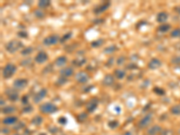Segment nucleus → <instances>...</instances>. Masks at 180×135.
<instances>
[{"instance_id": "f257e3e1", "label": "nucleus", "mask_w": 180, "mask_h": 135, "mask_svg": "<svg viewBox=\"0 0 180 135\" xmlns=\"http://www.w3.org/2000/svg\"><path fill=\"white\" fill-rule=\"evenodd\" d=\"M16 69H17V68H16L15 64L8 63L2 69V76H3V78H7V79L12 78L13 76L15 75V72H16Z\"/></svg>"}, {"instance_id": "f03ea898", "label": "nucleus", "mask_w": 180, "mask_h": 135, "mask_svg": "<svg viewBox=\"0 0 180 135\" xmlns=\"http://www.w3.org/2000/svg\"><path fill=\"white\" fill-rule=\"evenodd\" d=\"M22 47V42L17 40H12L6 44V50L9 53H15Z\"/></svg>"}, {"instance_id": "7ed1b4c3", "label": "nucleus", "mask_w": 180, "mask_h": 135, "mask_svg": "<svg viewBox=\"0 0 180 135\" xmlns=\"http://www.w3.org/2000/svg\"><path fill=\"white\" fill-rule=\"evenodd\" d=\"M39 109H40L41 112L42 113H45V114H50V113H53V112L58 111V107L54 104L50 103V102H47V103L41 105Z\"/></svg>"}, {"instance_id": "20e7f679", "label": "nucleus", "mask_w": 180, "mask_h": 135, "mask_svg": "<svg viewBox=\"0 0 180 135\" xmlns=\"http://www.w3.org/2000/svg\"><path fill=\"white\" fill-rule=\"evenodd\" d=\"M5 94H6V96L8 97V98L10 101L15 102V101H17L19 99V93L14 88H7L6 91H5Z\"/></svg>"}, {"instance_id": "39448f33", "label": "nucleus", "mask_w": 180, "mask_h": 135, "mask_svg": "<svg viewBox=\"0 0 180 135\" xmlns=\"http://www.w3.org/2000/svg\"><path fill=\"white\" fill-rule=\"evenodd\" d=\"M60 41L59 35L57 34H52V35H49L47 37H45L42 41L43 44L45 46H52V45L57 44Z\"/></svg>"}, {"instance_id": "423d86ee", "label": "nucleus", "mask_w": 180, "mask_h": 135, "mask_svg": "<svg viewBox=\"0 0 180 135\" xmlns=\"http://www.w3.org/2000/svg\"><path fill=\"white\" fill-rule=\"evenodd\" d=\"M27 86H28V80L26 78H17L13 83L14 88H15L17 91L23 90Z\"/></svg>"}, {"instance_id": "0eeeda50", "label": "nucleus", "mask_w": 180, "mask_h": 135, "mask_svg": "<svg viewBox=\"0 0 180 135\" xmlns=\"http://www.w3.org/2000/svg\"><path fill=\"white\" fill-rule=\"evenodd\" d=\"M152 118H153V114H152V113H148V114H146L142 119L139 122V123H138V127L140 128V129H144V128L148 127V126L150 124L151 121H152Z\"/></svg>"}, {"instance_id": "6e6552de", "label": "nucleus", "mask_w": 180, "mask_h": 135, "mask_svg": "<svg viewBox=\"0 0 180 135\" xmlns=\"http://www.w3.org/2000/svg\"><path fill=\"white\" fill-rule=\"evenodd\" d=\"M76 81L79 84H86L89 80V76L85 71H79L75 76Z\"/></svg>"}, {"instance_id": "1a4fd4ad", "label": "nucleus", "mask_w": 180, "mask_h": 135, "mask_svg": "<svg viewBox=\"0 0 180 135\" xmlns=\"http://www.w3.org/2000/svg\"><path fill=\"white\" fill-rule=\"evenodd\" d=\"M110 6H111V2L110 1H105L103 4L99 5V6H98L97 8L94 9V13L96 15H99L101 13H104L105 11H106L108 8H110Z\"/></svg>"}, {"instance_id": "9d476101", "label": "nucleus", "mask_w": 180, "mask_h": 135, "mask_svg": "<svg viewBox=\"0 0 180 135\" xmlns=\"http://www.w3.org/2000/svg\"><path fill=\"white\" fill-rule=\"evenodd\" d=\"M47 96V89L46 88H42L40 91H38L37 93L33 96L32 100L35 104H39L43 98Z\"/></svg>"}, {"instance_id": "9b49d317", "label": "nucleus", "mask_w": 180, "mask_h": 135, "mask_svg": "<svg viewBox=\"0 0 180 135\" xmlns=\"http://www.w3.org/2000/svg\"><path fill=\"white\" fill-rule=\"evenodd\" d=\"M48 58H49L48 54L43 51H42L40 52H38L37 55L34 57V61L38 64H42V63H44L48 60Z\"/></svg>"}, {"instance_id": "f8f14e48", "label": "nucleus", "mask_w": 180, "mask_h": 135, "mask_svg": "<svg viewBox=\"0 0 180 135\" xmlns=\"http://www.w3.org/2000/svg\"><path fill=\"white\" fill-rule=\"evenodd\" d=\"M98 105V99H96V98L91 99L89 102L87 104V105H86L87 111H88V112H94L95 111H96V109H97Z\"/></svg>"}, {"instance_id": "ddd939ff", "label": "nucleus", "mask_w": 180, "mask_h": 135, "mask_svg": "<svg viewBox=\"0 0 180 135\" xmlns=\"http://www.w3.org/2000/svg\"><path fill=\"white\" fill-rule=\"evenodd\" d=\"M161 65H162L161 60H158L157 58H153V59H151V60L149 61L148 68H149L150 69H151V70H154V69H157L158 68L161 67Z\"/></svg>"}, {"instance_id": "4468645a", "label": "nucleus", "mask_w": 180, "mask_h": 135, "mask_svg": "<svg viewBox=\"0 0 180 135\" xmlns=\"http://www.w3.org/2000/svg\"><path fill=\"white\" fill-rule=\"evenodd\" d=\"M60 77H63V78H68V77H71L74 74V69L72 67H66L61 68L60 70Z\"/></svg>"}, {"instance_id": "2eb2a0df", "label": "nucleus", "mask_w": 180, "mask_h": 135, "mask_svg": "<svg viewBox=\"0 0 180 135\" xmlns=\"http://www.w3.org/2000/svg\"><path fill=\"white\" fill-rule=\"evenodd\" d=\"M102 83L105 87H111V86H112L114 84V78H113V76L111 75V74L105 75V78H103Z\"/></svg>"}, {"instance_id": "dca6fc26", "label": "nucleus", "mask_w": 180, "mask_h": 135, "mask_svg": "<svg viewBox=\"0 0 180 135\" xmlns=\"http://www.w3.org/2000/svg\"><path fill=\"white\" fill-rule=\"evenodd\" d=\"M162 132V128L159 125H153L152 127L148 129L147 131V134L148 135H158Z\"/></svg>"}, {"instance_id": "f3484780", "label": "nucleus", "mask_w": 180, "mask_h": 135, "mask_svg": "<svg viewBox=\"0 0 180 135\" xmlns=\"http://www.w3.org/2000/svg\"><path fill=\"white\" fill-rule=\"evenodd\" d=\"M18 121V118L15 117V116H8L6 118H4L2 122L5 124V125H13V124H15L16 122Z\"/></svg>"}, {"instance_id": "a211bd4d", "label": "nucleus", "mask_w": 180, "mask_h": 135, "mask_svg": "<svg viewBox=\"0 0 180 135\" xmlns=\"http://www.w3.org/2000/svg\"><path fill=\"white\" fill-rule=\"evenodd\" d=\"M67 57L66 56H60L58 57L55 61H54V64L56 67H63L66 63H67Z\"/></svg>"}, {"instance_id": "6ab92c4d", "label": "nucleus", "mask_w": 180, "mask_h": 135, "mask_svg": "<svg viewBox=\"0 0 180 135\" xmlns=\"http://www.w3.org/2000/svg\"><path fill=\"white\" fill-rule=\"evenodd\" d=\"M168 19V15L166 12H159L157 15V22L159 23H164Z\"/></svg>"}, {"instance_id": "aec40b11", "label": "nucleus", "mask_w": 180, "mask_h": 135, "mask_svg": "<svg viewBox=\"0 0 180 135\" xmlns=\"http://www.w3.org/2000/svg\"><path fill=\"white\" fill-rule=\"evenodd\" d=\"M42 122H43V119H42V116H40V115H35V116H34V117L31 120L32 124L36 125V126L41 125V124L42 123Z\"/></svg>"}, {"instance_id": "412c9836", "label": "nucleus", "mask_w": 180, "mask_h": 135, "mask_svg": "<svg viewBox=\"0 0 180 135\" xmlns=\"http://www.w3.org/2000/svg\"><path fill=\"white\" fill-rule=\"evenodd\" d=\"M116 50H117V46L116 45H109V46L105 47V49H104V53H105V54H112V53L115 52Z\"/></svg>"}, {"instance_id": "4be33fe9", "label": "nucleus", "mask_w": 180, "mask_h": 135, "mask_svg": "<svg viewBox=\"0 0 180 135\" xmlns=\"http://www.w3.org/2000/svg\"><path fill=\"white\" fill-rule=\"evenodd\" d=\"M50 5H51L50 0H40L38 2V7L40 9H45L48 7H50Z\"/></svg>"}, {"instance_id": "5701e85b", "label": "nucleus", "mask_w": 180, "mask_h": 135, "mask_svg": "<svg viewBox=\"0 0 180 135\" xmlns=\"http://www.w3.org/2000/svg\"><path fill=\"white\" fill-rule=\"evenodd\" d=\"M170 27L171 26L168 23H162L158 27V31L160 32H167L170 30Z\"/></svg>"}, {"instance_id": "b1692460", "label": "nucleus", "mask_w": 180, "mask_h": 135, "mask_svg": "<svg viewBox=\"0 0 180 135\" xmlns=\"http://www.w3.org/2000/svg\"><path fill=\"white\" fill-rule=\"evenodd\" d=\"M114 76L116 77V78H118V79H122L125 75H126V72L124 71V70H122V69H115L114 70Z\"/></svg>"}, {"instance_id": "393cba45", "label": "nucleus", "mask_w": 180, "mask_h": 135, "mask_svg": "<svg viewBox=\"0 0 180 135\" xmlns=\"http://www.w3.org/2000/svg\"><path fill=\"white\" fill-rule=\"evenodd\" d=\"M2 112L5 114H10L12 112H14L15 111V107L13 105H9V106H6L4 108H2Z\"/></svg>"}, {"instance_id": "a878e982", "label": "nucleus", "mask_w": 180, "mask_h": 135, "mask_svg": "<svg viewBox=\"0 0 180 135\" xmlns=\"http://www.w3.org/2000/svg\"><path fill=\"white\" fill-rule=\"evenodd\" d=\"M104 42H105L104 39H98V40L93 41L91 42V47L92 48H98V47H100V46H102V45L104 44Z\"/></svg>"}, {"instance_id": "bb28decb", "label": "nucleus", "mask_w": 180, "mask_h": 135, "mask_svg": "<svg viewBox=\"0 0 180 135\" xmlns=\"http://www.w3.org/2000/svg\"><path fill=\"white\" fill-rule=\"evenodd\" d=\"M86 61H87V60L85 58H79V59H76V60H73L72 63L77 67H81L86 63Z\"/></svg>"}, {"instance_id": "cd10ccee", "label": "nucleus", "mask_w": 180, "mask_h": 135, "mask_svg": "<svg viewBox=\"0 0 180 135\" xmlns=\"http://www.w3.org/2000/svg\"><path fill=\"white\" fill-rule=\"evenodd\" d=\"M170 112L175 115H180V105H173L170 108Z\"/></svg>"}, {"instance_id": "c85d7f7f", "label": "nucleus", "mask_w": 180, "mask_h": 135, "mask_svg": "<svg viewBox=\"0 0 180 135\" xmlns=\"http://www.w3.org/2000/svg\"><path fill=\"white\" fill-rule=\"evenodd\" d=\"M32 52H33V48L32 47H26L25 49H23L21 52V54L23 55V56H27V55H30Z\"/></svg>"}, {"instance_id": "c756f323", "label": "nucleus", "mask_w": 180, "mask_h": 135, "mask_svg": "<svg viewBox=\"0 0 180 135\" xmlns=\"http://www.w3.org/2000/svg\"><path fill=\"white\" fill-rule=\"evenodd\" d=\"M153 92H154L156 95H158V96H164V95H165V90L160 88H158V87H155V88H153Z\"/></svg>"}, {"instance_id": "7c9ffc66", "label": "nucleus", "mask_w": 180, "mask_h": 135, "mask_svg": "<svg viewBox=\"0 0 180 135\" xmlns=\"http://www.w3.org/2000/svg\"><path fill=\"white\" fill-rule=\"evenodd\" d=\"M68 82V79L66 78H63V77H60L57 80H56V82L55 84L56 85H58V86H62V85H64V84H66Z\"/></svg>"}, {"instance_id": "2f4dec72", "label": "nucleus", "mask_w": 180, "mask_h": 135, "mask_svg": "<svg viewBox=\"0 0 180 135\" xmlns=\"http://www.w3.org/2000/svg\"><path fill=\"white\" fill-rule=\"evenodd\" d=\"M34 15H35V17H37V18H40V19H42V18H43L44 17V13L42 11V9H37V10H35L34 11Z\"/></svg>"}, {"instance_id": "473e14b6", "label": "nucleus", "mask_w": 180, "mask_h": 135, "mask_svg": "<svg viewBox=\"0 0 180 135\" xmlns=\"http://www.w3.org/2000/svg\"><path fill=\"white\" fill-rule=\"evenodd\" d=\"M71 35H72V32H67V33H65L62 37L60 38V42H66L68 41V39H70L71 37Z\"/></svg>"}, {"instance_id": "72a5a7b5", "label": "nucleus", "mask_w": 180, "mask_h": 135, "mask_svg": "<svg viewBox=\"0 0 180 135\" xmlns=\"http://www.w3.org/2000/svg\"><path fill=\"white\" fill-rule=\"evenodd\" d=\"M171 37L173 38H180V28H177L171 32Z\"/></svg>"}, {"instance_id": "f704fd0d", "label": "nucleus", "mask_w": 180, "mask_h": 135, "mask_svg": "<svg viewBox=\"0 0 180 135\" xmlns=\"http://www.w3.org/2000/svg\"><path fill=\"white\" fill-rule=\"evenodd\" d=\"M118 125H119V122L117 121H111V122H108V126L110 128H112V129L116 128Z\"/></svg>"}, {"instance_id": "c9c22d12", "label": "nucleus", "mask_w": 180, "mask_h": 135, "mask_svg": "<svg viewBox=\"0 0 180 135\" xmlns=\"http://www.w3.org/2000/svg\"><path fill=\"white\" fill-rule=\"evenodd\" d=\"M17 36L20 38H27L28 34H27V32L25 31H19L17 32Z\"/></svg>"}, {"instance_id": "e433bc0d", "label": "nucleus", "mask_w": 180, "mask_h": 135, "mask_svg": "<svg viewBox=\"0 0 180 135\" xmlns=\"http://www.w3.org/2000/svg\"><path fill=\"white\" fill-rule=\"evenodd\" d=\"M32 107L31 106V105H27V106H25V107H23L22 108V112H25V113H27V112H31L32 111Z\"/></svg>"}, {"instance_id": "4c0bfd02", "label": "nucleus", "mask_w": 180, "mask_h": 135, "mask_svg": "<svg viewBox=\"0 0 180 135\" xmlns=\"http://www.w3.org/2000/svg\"><path fill=\"white\" fill-rule=\"evenodd\" d=\"M86 118H87V113L83 112V113H80V114L78 115V120L79 121V122H83Z\"/></svg>"}, {"instance_id": "58836bf2", "label": "nucleus", "mask_w": 180, "mask_h": 135, "mask_svg": "<svg viewBox=\"0 0 180 135\" xmlns=\"http://www.w3.org/2000/svg\"><path fill=\"white\" fill-rule=\"evenodd\" d=\"M67 118L65 117V116H61L59 118V122H60V124H62V125H65L66 123H67Z\"/></svg>"}, {"instance_id": "ea45409f", "label": "nucleus", "mask_w": 180, "mask_h": 135, "mask_svg": "<svg viewBox=\"0 0 180 135\" xmlns=\"http://www.w3.org/2000/svg\"><path fill=\"white\" fill-rule=\"evenodd\" d=\"M31 61H32V60H31L30 59H26V60H22V62H21V65L23 66V67H25V66H30Z\"/></svg>"}, {"instance_id": "a19ab883", "label": "nucleus", "mask_w": 180, "mask_h": 135, "mask_svg": "<svg viewBox=\"0 0 180 135\" xmlns=\"http://www.w3.org/2000/svg\"><path fill=\"white\" fill-rule=\"evenodd\" d=\"M124 61H125V57H123V56H121L120 58H118V60H117V64L120 66V65H122L123 63H124Z\"/></svg>"}, {"instance_id": "79ce46f5", "label": "nucleus", "mask_w": 180, "mask_h": 135, "mask_svg": "<svg viewBox=\"0 0 180 135\" xmlns=\"http://www.w3.org/2000/svg\"><path fill=\"white\" fill-rule=\"evenodd\" d=\"M22 105H27L28 104V96L25 95L22 98Z\"/></svg>"}, {"instance_id": "37998d69", "label": "nucleus", "mask_w": 180, "mask_h": 135, "mask_svg": "<svg viewBox=\"0 0 180 135\" xmlns=\"http://www.w3.org/2000/svg\"><path fill=\"white\" fill-rule=\"evenodd\" d=\"M173 132L171 130H166V131H162L161 135H173Z\"/></svg>"}, {"instance_id": "c03bdc74", "label": "nucleus", "mask_w": 180, "mask_h": 135, "mask_svg": "<svg viewBox=\"0 0 180 135\" xmlns=\"http://www.w3.org/2000/svg\"><path fill=\"white\" fill-rule=\"evenodd\" d=\"M93 88H94V86H93V85H91V86L87 87V88H84L83 91H84V92H88V91H90L91 89H93Z\"/></svg>"}, {"instance_id": "a18cd8bd", "label": "nucleus", "mask_w": 180, "mask_h": 135, "mask_svg": "<svg viewBox=\"0 0 180 135\" xmlns=\"http://www.w3.org/2000/svg\"><path fill=\"white\" fill-rule=\"evenodd\" d=\"M112 63H113V58H110V59L108 60V62L106 63V66H107V67H110V65L112 64Z\"/></svg>"}, {"instance_id": "49530a36", "label": "nucleus", "mask_w": 180, "mask_h": 135, "mask_svg": "<svg viewBox=\"0 0 180 135\" xmlns=\"http://www.w3.org/2000/svg\"><path fill=\"white\" fill-rule=\"evenodd\" d=\"M122 135H137L134 132H132V131H129V132H124Z\"/></svg>"}, {"instance_id": "de8ad7c7", "label": "nucleus", "mask_w": 180, "mask_h": 135, "mask_svg": "<svg viewBox=\"0 0 180 135\" xmlns=\"http://www.w3.org/2000/svg\"><path fill=\"white\" fill-rule=\"evenodd\" d=\"M175 11L178 13V14H179L180 15V7H178V8H175Z\"/></svg>"}, {"instance_id": "09e8293b", "label": "nucleus", "mask_w": 180, "mask_h": 135, "mask_svg": "<svg viewBox=\"0 0 180 135\" xmlns=\"http://www.w3.org/2000/svg\"><path fill=\"white\" fill-rule=\"evenodd\" d=\"M4 132L5 133H8L9 132H8V129H2V133H4Z\"/></svg>"}, {"instance_id": "8fccbe9b", "label": "nucleus", "mask_w": 180, "mask_h": 135, "mask_svg": "<svg viewBox=\"0 0 180 135\" xmlns=\"http://www.w3.org/2000/svg\"><path fill=\"white\" fill-rule=\"evenodd\" d=\"M3 105H5V101L3 100V98H1V106H3Z\"/></svg>"}, {"instance_id": "3c124183", "label": "nucleus", "mask_w": 180, "mask_h": 135, "mask_svg": "<svg viewBox=\"0 0 180 135\" xmlns=\"http://www.w3.org/2000/svg\"><path fill=\"white\" fill-rule=\"evenodd\" d=\"M178 134L180 135V129H179V130H178Z\"/></svg>"}, {"instance_id": "603ef678", "label": "nucleus", "mask_w": 180, "mask_h": 135, "mask_svg": "<svg viewBox=\"0 0 180 135\" xmlns=\"http://www.w3.org/2000/svg\"><path fill=\"white\" fill-rule=\"evenodd\" d=\"M14 135H20V134H18V133H15V134H14Z\"/></svg>"}]
</instances>
